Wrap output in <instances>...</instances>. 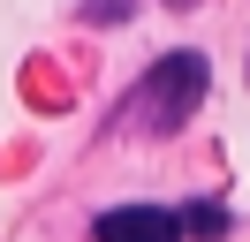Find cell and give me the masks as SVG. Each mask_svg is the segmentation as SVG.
<instances>
[{
    "label": "cell",
    "instance_id": "1",
    "mask_svg": "<svg viewBox=\"0 0 250 242\" xmlns=\"http://www.w3.org/2000/svg\"><path fill=\"white\" fill-rule=\"evenodd\" d=\"M205 83H212L205 53H167V60H152V76L122 99V121L144 129V136H174L189 121V106L205 99Z\"/></svg>",
    "mask_w": 250,
    "mask_h": 242
},
{
    "label": "cell",
    "instance_id": "3",
    "mask_svg": "<svg viewBox=\"0 0 250 242\" xmlns=\"http://www.w3.org/2000/svg\"><path fill=\"white\" fill-rule=\"evenodd\" d=\"M220 227H228V212H212V204H197V212H189V220H182V235H220Z\"/></svg>",
    "mask_w": 250,
    "mask_h": 242
},
{
    "label": "cell",
    "instance_id": "2",
    "mask_svg": "<svg viewBox=\"0 0 250 242\" xmlns=\"http://www.w3.org/2000/svg\"><path fill=\"white\" fill-rule=\"evenodd\" d=\"M91 235L99 242H182V220L159 204H122V212H99Z\"/></svg>",
    "mask_w": 250,
    "mask_h": 242
}]
</instances>
